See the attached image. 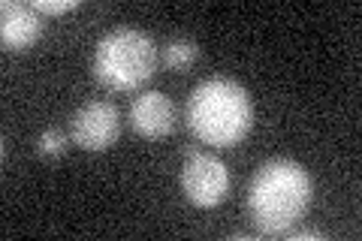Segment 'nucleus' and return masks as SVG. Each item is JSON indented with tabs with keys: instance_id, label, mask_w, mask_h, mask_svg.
Here are the masks:
<instances>
[{
	"instance_id": "obj_9",
	"label": "nucleus",
	"mask_w": 362,
	"mask_h": 241,
	"mask_svg": "<svg viewBox=\"0 0 362 241\" xmlns=\"http://www.w3.org/2000/svg\"><path fill=\"white\" fill-rule=\"evenodd\" d=\"M66 148H70V136H66L61 127H49L37 136V154L45 160H54V157H64Z\"/></svg>"
},
{
	"instance_id": "obj_4",
	"label": "nucleus",
	"mask_w": 362,
	"mask_h": 241,
	"mask_svg": "<svg viewBox=\"0 0 362 241\" xmlns=\"http://www.w3.org/2000/svg\"><path fill=\"white\" fill-rule=\"evenodd\" d=\"M181 190L197 208H218L230 193V169L209 151H187L181 163Z\"/></svg>"
},
{
	"instance_id": "obj_2",
	"label": "nucleus",
	"mask_w": 362,
	"mask_h": 241,
	"mask_svg": "<svg viewBox=\"0 0 362 241\" xmlns=\"http://www.w3.org/2000/svg\"><path fill=\"white\" fill-rule=\"evenodd\" d=\"M185 121L199 142L233 148L254 127V102L233 78H206L190 90Z\"/></svg>"
},
{
	"instance_id": "obj_7",
	"label": "nucleus",
	"mask_w": 362,
	"mask_h": 241,
	"mask_svg": "<svg viewBox=\"0 0 362 241\" xmlns=\"http://www.w3.org/2000/svg\"><path fill=\"white\" fill-rule=\"evenodd\" d=\"M45 18L33 9V4L4 0L0 4V40L6 52H25L42 37Z\"/></svg>"
},
{
	"instance_id": "obj_1",
	"label": "nucleus",
	"mask_w": 362,
	"mask_h": 241,
	"mask_svg": "<svg viewBox=\"0 0 362 241\" xmlns=\"http://www.w3.org/2000/svg\"><path fill=\"white\" fill-rule=\"evenodd\" d=\"M247 214L263 235H287L311 205V175L296 160L275 157L247 184Z\"/></svg>"
},
{
	"instance_id": "obj_10",
	"label": "nucleus",
	"mask_w": 362,
	"mask_h": 241,
	"mask_svg": "<svg viewBox=\"0 0 362 241\" xmlns=\"http://www.w3.org/2000/svg\"><path fill=\"white\" fill-rule=\"evenodd\" d=\"M78 6V0H33V9L40 16H64Z\"/></svg>"
},
{
	"instance_id": "obj_3",
	"label": "nucleus",
	"mask_w": 362,
	"mask_h": 241,
	"mask_svg": "<svg viewBox=\"0 0 362 241\" xmlns=\"http://www.w3.org/2000/svg\"><path fill=\"white\" fill-rule=\"evenodd\" d=\"M90 70L109 90H133L154 76L157 45L139 28H112L97 40Z\"/></svg>"
},
{
	"instance_id": "obj_8",
	"label": "nucleus",
	"mask_w": 362,
	"mask_h": 241,
	"mask_svg": "<svg viewBox=\"0 0 362 241\" xmlns=\"http://www.w3.org/2000/svg\"><path fill=\"white\" fill-rule=\"evenodd\" d=\"M197 57H199L197 42H194V40H185V37L166 40L163 49H160V64L166 66V70H173V73L190 70V66L197 64Z\"/></svg>"
},
{
	"instance_id": "obj_5",
	"label": "nucleus",
	"mask_w": 362,
	"mask_h": 241,
	"mask_svg": "<svg viewBox=\"0 0 362 241\" xmlns=\"http://www.w3.org/2000/svg\"><path fill=\"white\" fill-rule=\"evenodd\" d=\"M121 118L115 102L109 100H88L82 102L70 118V139L82 151H106L118 142Z\"/></svg>"
},
{
	"instance_id": "obj_6",
	"label": "nucleus",
	"mask_w": 362,
	"mask_h": 241,
	"mask_svg": "<svg viewBox=\"0 0 362 241\" xmlns=\"http://www.w3.org/2000/svg\"><path fill=\"white\" fill-rule=\"evenodd\" d=\"M175 102L163 90H145L130 102V127L142 139H163L175 130Z\"/></svg>"
}]
</instances>
